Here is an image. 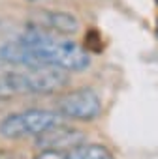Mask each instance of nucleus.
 <instances>
[{
    "label": "nucleus",
    "mask_w": 158,
    "mask_h": 159,
    "mask_svg": "<svg viewBox=\"0 0 158 159\" xmlns=\"http://www.w3.org/2000/svg\"><path fill=\"white\" fill-rule=\"evenodd\" d=\"M0 159H23V155L12 150H0Z\"/></svg>",
    "instance_id": "obj_11"
},
{
    "label": "nucleus",
    "mask_w": 158,
    "mask_h": 159,
    "mask_svg": "<svg viewBox=\"0 0 158 159\" xmlns=\"http://www.w3.org/2000/svg\"><path fill=\"white\" fill-rule=\"evenodd\" d=\"M0 62H2V58H0Z\"/></svg>",
    "instance_id": "obj_12"
},
{
    "label": "nucleus",
    "mask_w": 158,
    "mask_h": 159,
    "mask_svg": "<svg viewBox=\"0 0 158 159\" xmlns=\"http://www.w3.org/2000/svg\"><path fill=\"white\" fill-rule=\"evenodd\" d=\"M85 45H87V51L91 52H100L102 51V39H100V32L98 30H89L87 38H85Z\"/></svg>",
    "instance_id": "obj_9"
},
{
    "label": "nucleus",
    "mask_w": 158,
    "mask_h": 159,
    "mask_svg": "<svg viewBox=\"0 0 158 159\" xmlns=\"http://www.w3.org/2000/svg\"><path fill=\"white\" fill-rule=\"evenodd\" d=\"M36 25L53 30L57 34H64V36H72L79 32V19L68 11H49V10H40L36 15Z\"/></svg>",
    "instance_id": "obj_6"
},
{
    "label": "nucleus",
    "mask_w": 158,
    "mask_h": 159,
    "mask_svg": "<svg viewBox=\"0 0 158 159\" xmlns=\"http://www.w3.org/2000/svg\"><path fill=\"white\" fill-rule=\"evenodd\" d=\"M34 139H36V146L42 150H64V152H68V150L85 142V133L75 129V127H68V125L58 124Z\"/></svg>",
    "instance_id": "obj_5"
},
{
    "label": "nucleus",
    "mask_w": 158,
    "mask_h": 159,
    "mask_svg": "<svg viewBox=\"0 0 158 159\" xmlns=\"http://www.w3.org/2000/svg\"><path fill=\"white\" fill-rule=\"evenodd\" d=\"M68 159H113V153L102 144H79L68 150Z\"/></svg>",
    "instance_id": "obj_8"
},
{
    "label": "nucleus",
    "mask_w": 158,
    "mask_h": 159,
    "mask_svg": "<svg viewBox=\"0 0 158 159\" xmlns=\"http://www.w3.org/2000/svg\"><path fill=\"white\" fill-rule=\"evenodd\" d=\"M0 58H2V62H6V64L23 66V67H32V66L40 64L36 60L32 49L27 47L19 39H12V41H6L4 45H0Z\"/></svg>",
    "instance_id": "obj_7"
},
{
    "label": "nucleus",
    "mask_w": 158,
    "mask_h": 159,
    "mask_svg": "<svg viewBox=\"0 0 158 159\" xmlns=\"http://www.w3.org/2000/svg\"><path fill=\"white\" fill-rule=\"evenodd\" d=\"M34 159H68V152H64V150H42Z\"/></svg>",
    "instance_id": "obj_10"
},
{
    "label": "nucleus",
    "mask_w": 158,
    "mask_h": 159,
    "mask_svg": "<svg viewBox=\"0 0 158 159\" xmlns=\"http://www.w3.org/2000/svg\"><path fill=\"white\" fill-rule=\"evenodd\" d=\"M57 109L62 118L91 122L100 116L102 101L92 88H77V90L64 94L57 101Z\"/></svg>",
    "instance_id": "obj_3"
},
{
    "label": "nucleus",
    "mask_w": 158,
    "mask_h": 159,
    "mask_svg": "<svg viewBox=\"0 0 158 159\" xmlns=\"http://www.w3.org/2000/svg\"><path fill=\"white\" fill-rule=\"evenodd\" d=\"M23 73L28 86V94H45V96L58 94L70 83L66 69L51 64H38V66L27 67V71Z\"/></svg>",
    "instance_id": "obj_4"
},
{
    "label": "nucleus",
    "mask_w": 158,
    "mask_h": 159,
    "mask_svg": "<svg viewBox=\"0 0 158 159\" xmlns=\"http://www.w3.org/2000/svg\"><path fill=\"white\" fill-rule=\"evenodd\" d=\"M58 124H62V116L58 112L28 109V111L8 114L6 118L0 120V135L10 140L25 139V137H38L43 131Z\"/></svg>",
    "instance_id": "obj_2"
},
{
    "label": "nucleus",
    "mask_w": 158,
    "mask_h": 159,
    "mask_svg": "<svg viewBox=\"0 0 158 159\" xmlns=\"http://www.w3.org/2000/svg\"><path fill=\"white\" fill-rule=\"evenodd\" d=\"M17 39L32 49L40 64H51L66 71H85L91 66V56L87 49L79 47L75 41L70 39L53 38L47 28L40 25L27 26Z\"/></svg>",
    "instance_id": "obj_1"
}]
</instances>
